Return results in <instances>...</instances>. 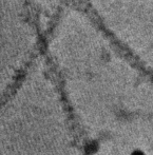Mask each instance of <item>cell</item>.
I'll return each mask as SVG.
<instances>
[{
  "mask_svg": "<svg viewBox=\"0 0 153 155\" xmlns=\"http://www.w3.org/2000/svg\"><path fill=\"white\" fill-rule=\"evenodd\" d=\"M132 155H144V153H143V152H141V151H135Z\"/></svg>",
  "mask_w": 153,
  "mask_h": 155,
  "instance_id": "obj_1",
  "label": "cell"
}]
</instances>
